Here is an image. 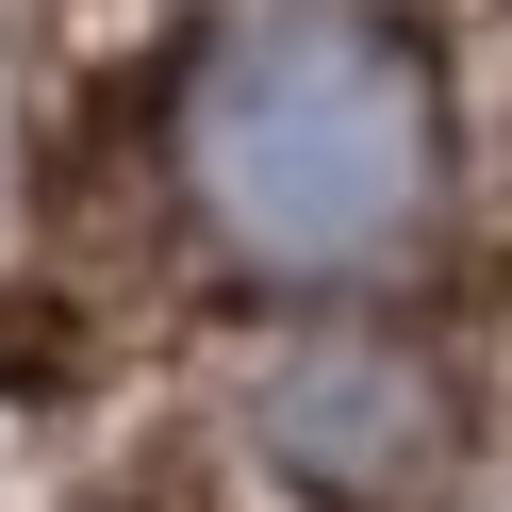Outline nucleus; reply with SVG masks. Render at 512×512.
Segmentation results:
<instances>
[{
    "mask_svg": "<svg viewBox=\"0 0 512 512\" xmlns=\"http://www.w3.org/2000/svg\"><path fill=\"white\" fill-rule=\"evenodd\" d=\"M430 67H413L380 17H331V0H281V17H232L182 100V166H199V215L281 281H331L364 248L413 232L430 199Z\"/></svg>",
    "mask_w": 512,
    "mask_h": 512,
    "instance_id": "1",
    "label": "nucleus"
},
{
    "mask_svg": "<svg viewBox=\"0 0 512 512\" xmlns=\"http://www.w3.org/2000/svg\"><path fill=\"white\" fill-rule=\"evenodd\" d=\"M265 446H281V479H314L331 512H413L446 479V397L397 347H298V364L265 380Z\"/></svg>",
    "mask_w": 512,
    "mask_h": 512,
    "instance_id": "2",
    "label": "nucleus"
}]
</instances>
